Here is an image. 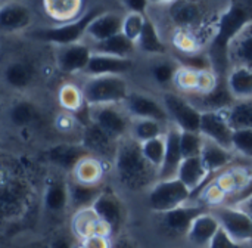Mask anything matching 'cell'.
<instances>
[{
	"instance_id": "obj_30",
	"label": "cell",
	"mask_w": 252,
	"mask_h": 248,
	"mask_svg": "<svg viewBox=\"0 0 252 248\" xmlns=\"http://www.w3.org/2000/svg\"><path fill=\"white\" fill-rule=\"evenodd\" d=\"M46 16L53 24H65L84 15V0H41Z\"/></svg>"
},
{
	"instance_id": "obj_50",
	"label": "cell",
	"mask_w": 252,
	"mask_h": 248,
	"mask_svg": "<svg viewBox=\"0 0 252 248\" xmlns=\"http://www.w3.org/2000/svg\"><path fill=\"white\" fill-rule=\"evenodd\" d=\"M235 207H239L241 210H244L250 217L252 219V197L250 198H247L245 201H242V203H239L238 206H235Z\"/></svg>"
},
{
	"instance_id": "obj_13",
	"label": "cell",
	"mask_w": 252,
	"mask_h": 248,
	"mask_svg": "<svg viewBox=\"0 0 252 248\" xmlns=\"http://www.w3.org/2000/svg\"><path fill=\"white\" fill-rule=\"evenodd\" d=\"M217 216L221 229H224L235 241L241 244L252 243V219L239 207L235 206H220L211 209Z\"/></svg>"
},
{
	"instance_id": "obj_18",
	"label": "cell",
	"mask_w": 252,
	"mask_h": 248,
	"mask_svg": "<svg viewBox=\"0 0 252 248\" xmlns=\"http://www.w3.org/2000/svg\"><path fill=\"white\" fill-rule=\"evenodd\" d=\"M89 154L90 152L86 149V146L80 141L78 142H59V143L49 146L44 151V158L58 172L71 175L75 166L78 164V161Z\"/></svg>"
},
{
	"instance_id": "obj_25",
	"label": "cell",
	"mask_w": 252,
	"mask_h": 248,
	"mask_svg": "<svg viewBox=\"0 0 252 248\" xmlns=\"http://www.w3.org/2000/svg\"><path fill=\"white\" fill-rule=\"evenodd\" d=\"M180 133L182 130L170 123L167 129V149H165V157L164 163L158 172V180L164 179H174L179 175V169L182 166V161L185 160L183 151H182V143H180Z\"/></svg>"
},
{
	"instance_id": "obj_51",
	"label": "cell",
	"mask_w": 252,
	"mask_h": 248,
	"mask_svg": "<svg viewBox=\"0 0 252 248\" xmlns=\"http://www.w3.org/2000/svg\"><path fill=\"white\" fill-rule=\"evenodd\" d=\"M19 248H52L49 243H43V241H31V243H27L24 246H21Z\"/></svg>"
},
{
	"instance_id": "obj_40",
	"label": "cell",
	"mask_w": 252,
	"mask_h": 248,
	"mask_svg": "<svg viewBox=\"0 0 252 248\" xmlns=\"http://www.w3.org/2000/svg\"><path fill=\"white\" fill-rule=\"evenodd\" d=\"M179 68V61L173 58H165L161 61H157L151 67V77L157 83V86L165 89L168 86H173L176 71Z\"/></svg>"
},
{
	"instance_id": "obj_16",
	"label": "cell",
	"mask_w": 252,
	"mask_h": 248,
	"mask_svg": "<svg viewBox=\"0 0 252 248\" xmlns=\"http://www.w3.org/2000/svg\"><path fill=\"white\" fill-rule=\"evenodd\" d=\"M80 142L86 146V149L90 154H93L111 164L114 161V157L117 154V148L120 143V141H117L115 138L108 135L103 129H100L92 120L81 127Z\"/></svg>"
},
{
	"instance_id": "obj_31",
	"label": "cell",
	"mask_w": 252,
	"mask_h": 248,
	"mask_svg": "<svg viewBox=\"0 0 252 248\" xmlns=\"http://www.w3.org/2000/svg\"><path fill=\"white\" fill-rule=\"evenodd\" d=\"M229 65L247 67L252 70V21L248 22L229 44Z\"/></svg>"
},
{
	"instance_id": "obj_42",
	"label": "cell",
	"mask_w": 252,
	"mask_h": 248,
	"mask_svg": "<svg viewBox=\"0 0 252 248\" xmlns=\"http://www.w3.org/2000/svg\"><path fill=\"white\" fill-rule=\"evenodd\" d=\"M165 135L140 143L145 158L149 161V164L157 172H159V169L164 163V157H165V149H167V136Z\"/></svg>"
},
{
	"instance_id": "obj_24",
	"label": "cell",
	"mask_w": 252,
	"mask_h": 248,
	"mask_svg": "<svg viewBox=\"0 0 252 248\" xmlns=\"http://www.w3.org/2000/svg\"><path fill=\"white\" fill-rule=\"evenodd\" d=\"M56 101L62 111L74 114L81 123V115L90 118V106L86 102L83 87L72 81H65L58 87ZM83 127V126H81Z\"/></svg>"
},
{
	"instance_id": "obj_4",
	"label": "cell",
	"mask_w": 252,
	"mask_h": 248,
	"mask_svg": "<svg viewBox=\"0 0 252 248\" xmlns=\"http://www.w3.org/2000/svg\"><path fill=\"white\" fill-rule=\"evenodd\" d=\"M32 200V188L30 182L18 175L7 176L3 172L1 192H0V210L3 220L16 222L22 219Z\"/></svg>"
},
{
	"instance_id": "obj_32",
	"label": "cell",
	"mask_w": 252,
	"mask_h": 248,
	"mask_svg": "<svg viewBox=\"0 0 252 248\" xmlns=\"http://www.w3.org/2000/svg\"><path fill=\"white\" fill-rule=\"evenodd\" d=\"M68 189H69V212L74 213L81 209L93 207L94 201L105 189V183L89 185V183L78 182L68 175Z\"/></svg>"
},
{
	"instance_id": "obj_35",
	"label": "cell",
	"mask_w": 252,
	"mask_h": 248,
	"mask_svg": "<svg viewBox=\"0 0 252 248\" xmlns=\"http://www.w3.org/2000/svg\"><path fill=\"white\" fill-rule=\"evenodd\" d=\"M210 176H211V173L208 172L207 166L204 164L201 155L185 158L182 161V166H180L179 175H177V177L192 191V195L199 188H202V185L207 182V179Z\"/></svg>"
},
{
	"instance_id": "obj_29",
	"label": "cell",
	"mask_w": 252,
	"mask_h": 248,
	"mask_svg": "<svg viewBox=\"0 0 252 248\" xmlns=\"http://www.w3.org/2000/svg\"><path fill=\"white\" fill-rule=\"evenodd\" d=\"M6 118L15 129H28L41 120V108L34 101L21 98L9 105Z\"/></svg>"
},
{
	"instance_id": "obj_28",
	"label": "cell",
	"mask_w": 252,
	"mask_h": 248,
	"mask_svg": "<svg viewBox=\"0 0 252 248\" xmlns=\"http://www.w3.org/2000/svg\"><path fill=\"white\" fill-rule=\"evenodd\" d=\"M188 98L201 112L229 109L236 102L227 87L226 77L220 80L219 86L214 90L208 93H201V95H189Z\"/></svg>"
},
{
	"instance_id": "obj_38",
	"label": "cell",
	"mask_w": 252,
	"mask_h": 248,
	"mask_svg": "<svg viewBox=\"0 0 252 248\" xmlns=\"http://www.w3.org/2000/svg\"><path fill=\"white\" fill-rule=\"evenodd\" d=\"M92 47H93V52L112 55V56H118V58H133L137 50V44L134 41H131L128 37H126L123 33H120L105 41L94 43V44H92Z\"/></svg>"
},
{
	"instance_id": "obj_39",
	"label": "cell",
	"mask_w": 252,
	"mask_h": 248,
	"mask_svg": "<svg viewBox=\"0 0 252 248\" xmlns=\"http://www.w3.org/2000/svg\"><path fill=\"white\" fill-rule=\"evenodd\" d=\"M170 123H164L159 120H152V118H133L131 121V129H130V136L137 141L139 143L148 142L151 139L164 136L167 133Z\"/></svg>"
},
{
	"instance_id": "obj_34",
	"label": "cell",
	"mask_w": 252,
	"mask_h": 248,
	"mask_svg": "<svg viewBox=\"0 0 252 248\" xmlns=\"http://www.w3.org/2000/svg\"><path fill=\"white\" fill-rule=\"evenodd\" d=\"M236 157L238 155L235 154L233 149L226 148L220 143H216L210 139H205V143H204V148L201 152V158L211 175H216V173L230 167Z\"/></svg>"
},
{
	"instance_id": "obj_45",
	"label": "cell",
	"mask_w": 252,
	"mask_h": 248,
	"mask_svg": "<svg viewBox=\"0 0 252 248\" xmlns=\"http://www.w3.org/2000/svg\"><path fill=\"white\" fill-rule=\"evenodd\" d=\"M232 149L241 158L252 163V129H238L233 133Z\"/></svg>"
},
{
	"instance_id": "obj_10",
	"label": "cell",
	"mask_w": 252,
	"mask_h": 248,
	"mask_svg": "<svg viewBox=\"0 0 252 248\" xmlns=\"http://www.w3.org/2000/svg\"><path fill=\"white\" fill-rule=\"evenodd\" d=\"M221 78L223 77H220L214 70H195L179 64L173 87L186 96L201 95L214 90Z\"/></svg>"
},
{
	"instance_id": "obj_1",
	"label": "cell",
	"mask_w": 252,
	"mask_h": 248,
	"mask_svg": "<svg viewBox=\"0 0 252 248\" xmlns=\"http://www.w3.org/2000/svg\"><path fill=\"white\" fill-rule=\"evenodd\" d=\"M112 167L120 185L130 192L149 191L158 180V172L149 164L140 143L131 136L120 141Z\"/></svg>"
},
{
	"instance_id": "obj_8",
	"label": "cell",
	"mask_w": 252,
	"mask_h": 248,
	"mask_svg": "<svg viewBox=\"0 0 252 248\" xmlns=\"http://www.w3.org/2000/svg\"><path fill=\"white\" fill-rule=\"evenodd\" d=\"M90 120L117 141L130 136L133 117L127 112L123 104L90 106Z\"/></svg>"
},
{
	"instance_id": "obj_47",
	"label": "cell",
	"mask_w": 252,
	"mask_h": 248,
	"mask_svg": "<svg viewBox=\"0 0 252 248\" xmlns=\"http://www.w3.org/2000/svg\"><path fill=\"white\" fill-rule=\"evenodd\" d=\"M77 248H112V241L106 235H93L81 241L78 240Z\"/></svg>"
},
{
	"instance_id": "obj_21",
	"label": "cell",
	"mask_w": 252,
	"mask_h": 248,
	"mask_svg": "<svg viewBox=\"0 0 252 248\" xmlns=\"http://www.w3.org/2000/svg\"><path fill=\"white\" fill-rule=\"evenodd\" d=\"M32 10L22 0H6L0 7V28L4 34L27 31L32 24Z\"/></svg>"
},
{
	"instance_id": "obj_6",
	"label": "cell",
	"mask_w": 252,
	"mask_h": 248,
	"mask_svg": "<svg viewBox=\"0 0 252 248\" xmlns=\"http://www.w3.org/2000/svg\"><path fill=\"white\" fill-rule=\"evenodd\" d=\"M103 9L93 7L84 12L83 16H80L75 21L65 22V24H53L52 27L38 28L30 33V35L34 40H38L41 43H49L53 46H62V44H71L86 40V33L90 25V22L102 13Z\"/></svg>"
},
{
	"instance_id": "obj_3",
	"label": "cell",
	"mask_w": 252,
	"mask_h": 248,
	"mask_svg": "<svg viewBox=\"0 0 252 248\" xmlns=\"http://www.w3.org/2000/svg\"><path fill=\"white\" fill-rule=\"evenodd\" d=\"M164 7L167 9V19L173 27V31L188 30L199 33L204 37L210 24H219V19L224 12H217L216 7L210 6L208 0H176Z\"/></svg>"
},
{
	"instance_id": "obj_26",
	"label": "cell",
	"mask_w": 252,
	"mask_h": 248,
	"mask_svg": "<svg viewBox=\"0 0 252 248\" xmlns=\"http://www.w3.org/2000/svg\"><path fill=\"white\" fill-rule=\"evenodd\" d=\"M123 19L124 15L121 13L103 10L90 22L86 38L90 41V44H94L120 34L123 31Z\"/></svg>"
},
{
	"instance_id": "obj_2",
	"label": "cell",
	"mask_w": 252,
	"mask_h": 248,
	"mask_svg": "<svg viewBox=\"0 0 252 248\" xmlns=\"http://www.w3.org/2000/svg\"><path fill=\"white\" fill-rule=\"evenodd\" d=\"M252 21V1L251 0H239L230 1L229 6L221 13L216 34L208 46V55L211 58L213 67L216 72L223 77L227 75L230 65H229V44L233 37Z\"/></svg>"
},
{
	"instance_id": "obj_5",
	"label": "cell",
	"mask_w": 252,
	"mask_h": 248,
	"mask_svg": "<svg viewBox=\"0 0 252 248\" xmlns=\"http://www.w3.org/2000/svg\"><path fill=\"white\" fill-rule=\"evenodd\" d=\"M83 92L89 106L124 104L131 89L126 75H96L86 77Z\"/></svg>"
},
{
	"instance_id": "obj_48",
	"label": "cell",
	"mask_w": 252,
	"mask_h": 248,
	"mask_svg": "<svg viewBox=\"0 0 252 248\" xmlns=\"http://www.w3.org/2000/svg\"><path fill=\"white\" fill-rule=\"evenodd\" d=\"M127 12H137V13H143L148 15L149 6H151V0H123Z\"/></svg>"
},
{
	"instance_id": "obj_46",
	"label": "cell",
	"mask_w": 252,
	"mask_h": 248,
	"mask_svg": "<svg viewBox=\"0 0 252 248\" xmlns=\"http://www.w3.org/2000/svg\"><path fill=\"white\" fill-rule=\"evenodd\" d=\"M207 248H245V244L235 241L224 229H220Z\"/></svg>"
},
{
	"instance_id": "obj_15",
	"label": "cell",
	"mask_w": 252,
	"mask_h": 248,
	"mask_svg": "<svg viewBox=\"0 0 252 248\" xmlns=\"http://www.w3.org/2000/svg\"><path fill=\"white\" fill-rule=\"evenodd\" d=\"M93 209L99 214V217L108 225V228L114 235H118L123 229L127 219V209L123 198L109 186H105L99 198L94 201Z\"/></svg>"
},
{
	"instance_id": "obj_17",
	"label": "cell",
	"mask_w": 252,
	"mask_h": 248,
	"mask_svg": "<svg viewBox=\"0 0 252 248\" xmlns=\"http://www.w3.org/2000/svg\"><path fill=\"white\" fill-rule=\"evenodd\" d=\"M37 77L38 70L28 58H13L3 68V83L13 92H27L35 84Z\"/></svg>"
},
{
	"instance_id": "obj_14",
	"label": "cell",
	"mask_w": 252,
	"mask_h": 248,
	"mask_svg": "<svg viewBox=\"0 0 252 248\" xmlns=\"http://www.w3.org/2000/svg\"><path fill=\"white\" fill-rule=\"evenodd\" d=\"M43 207L52 216H63L69 212L68 175L56 170L46 177L43 188Z\"/></svg>"
},
{
	"instance_id": "obj_23",
	"label": "cell",
	"mask_w": 252,
	"mask_h": 248,
	"mask_svg": "<svg viewBox=\"0 0 252 248\" xmlns=\"http://www.w3.org/2000/svg\"><path fill=\"white\" fill-rule=\"evenodd\" d=\"M133 68V58H118L93 52L90 62L84 71V77L96 75H126Z\"/></svg>"
},
{
	"instance_id": "obj_7",
	"label": "cell",
	"mask_w": 252,
	"mask_h": 248,
	"mask_svg": "<svg viewBox=\"0 0 252 248\" xmlns=\"http://www.w3.org/2000/svg\"><path fill=\"white\" fill-rule=\"evenodd\" d=\"M192 191L179 179L157 180L148 191V207L151 212L161 214L190 203Z\"/></svg>"
},
{
	"instance_id": "obj_49",
	"label": "cell",
	"mask_w": 252,
	"mask_h": 248,
	"mask_svg": "<svg viewBox=\"0 0 252 248\" xmlns=\"http://www.w3.org/2000/svg\"><path fill=\"white\" fill-rule=\"evenodd\" d=\"M72 238H75L74 235H65V234H59L56 237L52 238V241L49 243L52 248H77V241H74Z\"/></svg>"
},
{
	"instance_id": "obj_52",
	"label": "cell",
	"mask_w": 252,
	"mask_h": 248,
	"mask_svg": "<svg viewBox=\"0 0 252 248\" xmlns=\"http://www.w3.org/2000/svg\"><path fill=\"white\" fill-rule=\"evenodd\" d=\"M112 248H136V247H134V244H133L130 240L120 238L115 244H112Z\"/></svg>"
},
{
	"instance_id": "obj_36",
	"label": "cell",
	"mask_w": 252,
	"mask_h": 248,
	"mask_svg": "<svg viewBox=\"0 0 252 248\" xmlns=\"http://www.w3.org/2000/svg\"><path fill=\"white\" fill-rule=\"evenodd\" d=\"M137 50L151 56H167L168 46L162 38V34L152 18H146L145 28L137 40Z\"/></svg>"
},
{
	"instance_id": "obj_11",
	"label": "cell",
	"mask_w": 252,
	"mask_h": 248,
	"mask_svg": "<svg viewBox=\"0 0 252 248\" xmlns=\"http://www.w3.org/2000/svg\"><path fill=\"white\" fill-rule=\"evenodd\" d=\"M93 55L92 44L83 41L55 46V62L58 70L65 75L84 74Z\"/></svg>"
},
{
	"instance_id": "obj_20",
	"label": "cell",
	"mask_w": 252,
	"mask_h": 248,
	"mask_svg": "<svg viewBox=\"0 0 252 248\" xmlns=\"http://www.w3.org/2000/svg\"><path fill=\"white\" fill-rule=\"evenodd\" d=\"M199 132L205 139H210L216 143H220L232 149V139H233L235 129L229 121L227 109L202 112Z\"/></svg>"
},
{
	"instance_id": "obj_22",
	"label": "cell",
	"mask_w": 252,
	"mask_h": 248,
	"mask_svg": "<svg viewBox=\"0 0 252 248\" xmlns=\"http://www.w3.org/2000/svg\"><path fill=\"white\" fill-rule=\"evenodd\" d=\"M69 229H71V235H74L75 240H80V241L93 235H106L112 238L111 229L99 217V214L96 213L93 207L81 209V210L71 213Z\"/></svg>"
},
{
	"instance_id": "obj_53",
	"label": "cell",
	"mask_w": 252,
	"mask_h": 248,
	"mask_svg": "<svg viewBox=\"0 0 252 248\" xmlns=\"http://www.w3.org/2000/svg\"><path fill=\"white\" fill-rule=\"evenodd\" d=\"M173 1H176V0H151V6H161V7H164V6L171 4Z\"/></svg>"
},
{
	"instance_id": "obj_19",
	"label": "cell",
	"mask_w": 252,
	"mask_h": 248,
	"mask_svg": "<svg viewBox=\"0 0 252 248\" xmlns=\"http://www.w3.org/2000/svg\"><path fill=\"white\" fill-rule=\"evenodd\" d=\"M123 105L133 118H152L170 123L162 99H157L149 93L131 90Z\"/></svg>"
},
{
	"instance_id": "obj_12",
	"label": "cell",
	"mask_w": 252,
	"mask_h": 248,
	"mask_svg": "<svg viewBox=\"0 0 252 248\" xmlns=\"http://www.w3.org/2000/svg\"><path fill=\"white\" fill-rule=\"evenodd\" d=\"M204 212H208V209L196 203H188L174 210L161 213L159 226L164 234L171 238H186L193 220Z\"/></svg>"
},
{
	"instance_id": "obj_37",
	"label": "cell",
	"mask_w": 252,
	"mask_h": 248,
	"mask_svg": "<svg viewBox=\"0 0 252 248\" xmlns=\"http://www.w3.org/2000/svg\"><path fill=\"white\" fill-rule=\"evenodd\" d=\"M227 87L235 101L252 99V70L247 67H230L226 75Z\"/></svg>"
},
{
	"instance_id": "obj_33",
	"label": "cell",
	"mask_w": 252,
	"mask_h": 248,
	"mask_svg": "<svg viewBox=\"0 0 252 248\" xmlns=\"http://www.w3.org/2000/svg\"><path fill=\"white\" fill-rule=\"evenodd\" d=\"M106 164L108 161L89 154L84 158L78 161L72 173L69 175L78 182L89 183V185H102L105 182V175H106Z\"/></svg>"
},
{
	"instance_id": "obj_41",
	"label": "cell",
	"mask_w": 252,
	"mask_h": 248,
	"mask_svg": "<svg viewBox=\"0 0 252 248\" xmlns=\"http://www.w3.org/2000/svg\"><path fill=\"white\" fill-rule=\"evenodd\" d=\"M229 121L235 130L238 129H252V99L236 101L227 109Z\"/></svg>"
},
{
	"instance_id": "obj_54",
	"label": "cell",
	"mask_w": 252,
	"mask_h": 248,
	"mask_svg": "<svg viewBox=\"0 0 252 248\" xmlns=\"http://www.w3.org/2000/svg\"><path fill=\"white\" fill-rule=\"evenodd\" d=\"M250 172H251V175H252V166H251V167H250Z\"/></svg>"
},
{
	"instance_id": "obj_43",
	"label": "cell",
	"mask_w": 252,
	"mask_h": 248,
	"mask_svg": "<svg viewBox=\"0 0 252 248\" xmlns=\"http://www.w3.org/2000/svg\"><path fill=\"white\" fill-rule=\"evenodd\" d=\"M180 143H182V151L183 157H198L202 152L205 138L202 136L201 132H190V130H182L180 133Z\"/></svg>"
},
{
	"instance_id": "obj_9",
	"label": "cell",
	"mask_w": 252,
	"mask_h": 248,
	"mask_svg": "<svg viewBox=\"0 0 252 248\" xmlns=\"http://www.w3.org/2000/svg\"><path fill=\"white\" fill-rule=\"evenodd\" d=\"M161 99L167 109L170 123L176 124L180 130L199 132L202 112L190 102L186 95L183 96V93L165 90Z\"/></svg>"
},
{
	"instance_id": "obj_27",
	"label": "cell",
	"mask_w": 252,
	"mask_h": 248,
	"mask_svg": "<svg viewBox=\"0 0 252 248\" xmlns=\"http://www.w3.org/2000/svg\"><path fill=\"white\" fill-rule=\"evenodd\" d=\"M220 229H221V225H220L217 216L211 210H208V212H204L202 214H199L193 220V223L186 235V240L193 247L207 248Z\"/></svg>"
},
{
	"instance_id": "obj_44",
	"label": "cell",
	"mask_w": 252,
	"mask_h": 248,
	"mask_svg": "<svg viewBox=\"0 0 252 248\" xmlns=\"http://www.w3.org/2000/svg\"><path fill=\"white\" fill-rule=\"evenodd\" d=\"M148 15L143 13H137V12H127L124 15L123 19V34L126 37H128L131 41L137 43L143 28H145V22H146Z\"/></svg>"
}]
</instances>
